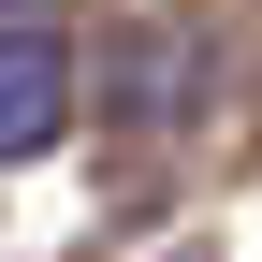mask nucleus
<instances>
[{
	"mask_svg": "<svg viewBox=\"0 0 262 262\" xmlns=\"http://www.w3.org/2000/svg\"><path fill=\"white\" fill-rule=\"evenodd\" d=\"M58 131H73V44L58 29H0V160H44Z\"/></svg>",
	"mask_w": 262,
	"mask_h": 262,
	"instance_id": "nucleus-1",
	"label": "nucleus"
},
{
	"mask_svg": "<svg viewBox=\"0 0 262 262\" xmlns=\"http://www.w3.org/2000/svg\"><path fill=\"white\" fill-rule=\"evenodd\" d=\"M160 262H219V248H160Z\"/></svg>",
	"mask_w": 262,
	"mask_h": 262,
	"instance_id": "nucleus-2",
	"label": "nucleus"
}]
</instances>
